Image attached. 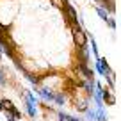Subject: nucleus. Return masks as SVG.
Listing matches in <instances>:
<instances>
[{"mask_svg":"<svg viewBox=\"0 0 121 121\" xmlns=\"http://www.w3.org/2000/svg\"><path fill=\"white\" fill-rule=\"evenodd\" d=\"M25 103H27V112H29V116L30 117H34L36 116V96L32 95V93H27V96H25Z\"/></svg>","mask_w":121,"mask_h":121,"instance_id":"obj_3","label":"nucleus"},{"mask_svg":"<svg viewBox=\"0 0 121 121\" xmlns=\"http://www.w3.org/2000/svg\"><path fill=\"white\" fill-rule=\"evenodd\" d=\"M96 71H98L102 77L112 75V69L109 68V64H107V60L103 59V57H98V59H96Z\"/></svg>","mask_w":121,"mask_h":121,"instance_id":"obj_1","label":"nucleus"},{"mask_svg":"<svg viewBox=\"0 0 121 121\" xmlns=\"http://www.w3.org/2000/svg\"><path fill=\"white\" fill-rule=\"evenodd\" d=\"M0 59H2V48H0Z\"/></svg>","mask_w":121,"mask_h":121,"instance_id":"obj_15","label":"nucleus"},{"mask_svg":"<svg viewBox=\"0 0 121 121\" xmlns=\"http://www.w3.org/2000/svg\"><path fill=\"white\" fill-rule=\"evenodd\" d=\"M102 100H105V103H109V105H114V103H116V98H114L107 89H103V87H102Z\"/></svg>","mask_w":121,"mask_h":121,"instance_id":"obj_4","label":"nucleus"},{"mask_svg":"<svg viewBox=\"0 0 121 121\" xmlns=\"http://www.w3.org/2000/svg\"><path fill=\"white\" fill-rule=\"evenodd\" d=\"M0 112H5V110H4V105H2V102H0Z\"/></svg>","mask_w":121,"mask_h":121,"instance_id":"obj_14","label":"nucleus"},{"mask_svg":"<svg viewBox=\"0 0 121 121\" xmlns=\"http://www.w3.org/2000/svg\"><path fill=\"white\" fill-rule=\"evenodd\" d=\"M23 73H25V77H27V78H29L32 84H39V82H38V78H36L34 75H30V73H27V71H23Z\"/></svg>","mask_w":121,"mask_h":121,"instance_id":"obj_10","label":"nucleus"},{"mask_svg":"<svg viewBox=\"0 0 121 121\" xmlns=\"http://www.w3.org/2000/svg\"><path fill=\"white\" fill-rule=\"evenodd\" d=\"M89 38H91V48H93V53H95V57H96V59H98V46H96V41H95V39H93V36H91L89 34Z\"/></svg>","mask_w":121,"mask_h":121,"instance_id":"obj_8","label":"nucleus"},{"mask_svg":"<svg viewBox=\"0 0 121 121\" xmlns=\"http://www.w3.org/2000/svg\"><path fill=\"white\" fill-rule=\"evenodd\" d=\"M5 114H7V121H16V119H14V117H13L9 112H5Z\"/></svg>","mask_w":121,"mask_h":121,"instance_id":"obj_12","label":"nucleus"},{"mask_svg":"<svg viewBox=\"0 0 121 121\" xmlns=\"http://www.w3.org/2000/svg\"><path fill=\"white\" fill-rule=\"evenodd\" d=\"M53 102L59 103V105H62V103H64V98H62L60 95H53Z\"/></svg>","mask_w":121,"mask_h":121,"instance_id":"obj_9","label":"nucleus"},{"mask_svg":"<svg viewBox=\"0 0 121 121\" xmlns=\"http://www.w3.org/2000/svg\"><path fill=\"white\" fill-rule=\"evenodd\" d=\"M96 2H100V0H96Z\"/></svg>","mask_w":121,"mask_h":121,"instance_id":"obj_16","label":"nucleus"},{"mask_svg":"<svg viewBox=\"0 0 121 121\" xmlns=\"http://www.w3.org/2000/svg\"><path fill=\"white\" fill-rule=\"evenodd\" d=\"M96 14H98V16H100V18H102V20H103V22H107V20H109V18H110V16H109V13H107V11H105V9H102V7H98V9H96Z\"/></svg>","mask_w":121,"mask_h":121,"instance_id":"obj_7","label":"nucleus"},{"mask_svg":"<svg viewBox=\"0 0 121 121\" xmlns=\"http://www.w3.org/2000/svg\"><path fill=\"white\" fill-rule=\"evenodd\" d=\"M73 41H75V45L78 46V48H82L87 43V34L82 29H73Z\"/></svg>","mask_w":121,"mask_h":121,"instance_id":"obj_2","label":"nucleus"},{"mask_svg":"<svg viewBox=\"0 0 121 121\" xmlns=\"http://www.w3.org/2000/svg\"><path fill=\"white\" fill-rule=\"evenodd\" d=\"M38 93L41 95V98L45 100H53V93L50 89H46V87H41V89H38Z\"/></svg>","mask_w":121,"mask_h":121,"instance_id":"obj_5","label":"nucleus"},{"mask_svg":"<svg viewBox=\"0 0 121 121\" xmlns=\"http://www.w3.org/2000/svg\"><path fill=\"white\" fill-rule=\"evenodd\" d=\"M2 105H4V110H5V112H13V110L16 109L14 103H13L11 100H2Z\"/></svg>","mask_w":121,"mask_h":121,"instance_id":"obj_6","label":"nucleus"},{"mask_svg":"<svg viewBox=\"0 0 121 121\" xmlns=\"http://www.w3.org/2000/svg\"><path fill=\"white\" fill-rule=\"evenodd\" d=\"M0 84H4V75H2V69H0Z\"/></svg>","mask_w":121,"mask_h":121,"instance_id":"obj_13","label":"nucleus"},{"mask_svg":"<svg viewBox=\"0 0 121 121\" xmlns=\"http://www.w3.org/2000/svg\"><path fill=\"white\" fill-rule=\"evenodd\" d=\"M107 23H109V27H110V29H117V25H116V20L109 18V20H107Z\"/></svg>","mask_w":121,"mask_h":121,"instance_id":"obj_11","label":"nucleus"}]
</instances>
